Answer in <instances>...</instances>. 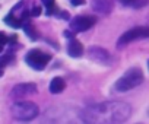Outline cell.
Returning a JSON list of instances; mask_svg holds the SVG:
<instances>
[{
  "mask_svg": "<svg viewBox=\"0 0 149 124\" xmlns=\"http://www.w3.org/2000/svg\"><path fill=\"white\" fill-rule=\"evenodd\" d=\"M2 75H3V72H2V70H0V76H2Z\"/></svg>",
  "mask_w": 149,
  "mask_h": 124,
  "instance_id": "cell-22",
  "label": "cell"
},
{
  "mask_svg": "<svg viewBox=\"0 0 149 124\" xmlns=\"http://www.w3.org/2000/svg\"><path fill=\"white\" fill-rule=\"evenodd\" d=\"M91 5H92V9L95 12L107 15V13H111L114 2L113 0H91Z\"/></svg>",
  "mask_w": 149,
  "mask_h": 124,
  "instance_id": "cell-9",
  "label": "cell"
},
{
  "mask_svg": "<svg viewBox=\"0 0 149 124\" xmlns=\"http://www.w3.org/2000/svg\"><path fill=\"white\" fill-rule=\"evenodd\" d=\"M130 114L132 108L129 104L110 101L85 108L81 117L85 123H124Z\"/></svg>",
  "mask_w": 149,
  "mask_h": 124,
  "instance_id": "cell-1",
  "label": "cell"
},
{
  "mask_svg": "<svg viewBox=\"0 0 149 124\" xmlns=\"http://www.w3.org/2000/svg\"><path fill=\"white\" fill-rule=\"evenodd\" d=\"M38 112H40L38 107L29 101H21V102L13 104V107H12V115L21 121H29V120L35 118L38 115Z\"/></svg>",
  "mask_w": 149,
  "mask_h": 124,
  "instance_id": "cell-3",
  "label": "cell"
},
{
  "mask_svg": "<svg viewBox=\"0 0 149 124\" xmlns=\"http://www.w3.org/2000/svg\"><path fill=\"white\" fill-rule=\"evenodd\" d=\"M120 2L124 5V6H132V3H133V0H120Z\"/></svg>",
  "mask_w": 149,
  "mask_h": 124,
  "instance_id": "cell-20",
  "label": "cell"
},
{
  "mask_svg": "<svg viewBox=\"0 0 149 124\" xmlns=\"http://www.w3.org/2000/svg\"><path fill=\"white\" fill-rule=\"evenodd\" d=\"M143 82V73L139 67H133V69H129L114 85V89L117 92H126V91H130L136 86H139L140 83Z\"/></svg>",
  "mask_w": 149,
  "mask_h": 124,
  "instance_id": "cell-2",
  "label": "cell"
},
{
  "mask_svg": "<svg viewBox=\"0 0 149 124\" xmlns=\"http://www.w3.org/2000/svg\"><path fill=\"white\" fill-rule=\"evenodd\" d=\"M143 38H149V26H136L129 29L120 37V39L117 41V47H124L129 42H133L136 39H143Z\"/></svg>",
  "mask_w": 149,
  "mask_h": 124,
  "instance_id": "cell-5",
  "label": "cell"
},
{
  "mask_svg": "<svg viewBox=\"0 0 149 124\" xmlns=\"http://www.w3.org/2000/svg\"><path fill=\"white\" fill-rule=\"evenodd\" d=\"M13 57L12 55H6V57H2V58H0V67H3V66H6L8 63H9V61L12 60Z\"/></svg>",
  "mask_w": 149,
  "mask_h": 124,
  "instance_id": "cell-16",
  "label": "cell"
},
{
  "mask_svg": "<svg viewBox=\"0 0 149 124\" xmlns=\"http://www.w3.org/2000/svg\"><path fill=\"white\" fill-rule=\"evenodd\" d=\"M2 48H3V45H0V53H2Z\"/></svg>",
  "mask_w": 149,
  "mask_h": 124,
  "instance_id": "cell-21",
  "label": "cell"
},
{
  "mask_svg": "<svg viewBox=\"0 0 149 124\" xmlns=\"http://www.w3.org/2000/svg\"><path fill=\"white\" fill-rule=\"evenodd\" d=\"M64 88H66V83H64V80H63L61 78H54V79L51 80V83H50V92L54 94V95L63 92Z\"/></svg>",
  "mask_w": 149,
  "mask_h": 124,
  "instance_id": "cell-11",
  "label": "cell"
},
{
  "mask_svg": "<svg viewBox=\"0 0 149 124\" xmlns=\"http://www.w3.org/2000/svg\"><path fill=\"white\" fill-rule=\"evenodd\" d=\"M5 22L8 24V25H10V26H13V28H19L21 25H22V22L16 18V16H13L12 13H9L6 18H5Z\"/></svg>",
  "mask_w": 149,
  "mask_h": 124,
  "instance_id": "cell-12",
  "label": "cell"
},
{
  "mask_svg": "<svg viewBox=\"0 0 149 124\" xmlns=\"http://www.w3.org/2000/svg\"><path fill=\"white\" fill-rule=\"evenodd\" d=\"M146 5H149V0H133L132 8H134V9H140V8H145Z\"/></svg>",
  "mask_w": 149,
  "mask_h": 124,
  "instance_id": "cell-14",
  "label": "cell"
},
{
  "mask_svg": "<svg viewBox=\"0 0 149 124\" xmlns=\"http://www.w3.org/2000/svg\"><path fill=\"white\" fill-rule=\"evenodd\" d=\"M37 92V86L34 83H21V85H16L12 92H10V96L12 98H25L28 95H32Z\"/></svg>",
  "mask_w": 149,
  "mask_h": 124,
  "instance_id": "cell-7",
  "label": "cell"
},
{
  "mask_svg": "<svg viewBox=\"0 0 149 124\" xmlns=\"http://www.w3.org/2000/svg\"><path fill=\"white\" fill-rule=\"evenodd\" d=\"M148 69H149V61H148Z\"/></svg>",
  "mask_w": 149,
  "mask_h": 124,
  "instance_id": "cell-23",
  "label": "cell"
},
{
  "mask_svg": "<svg viewBox=\"0 0 149 124\" xmlns=\"http://www.w3.org/2000/svg\"><path fill=\"white\" fill-rule=\"evenodd\" d=\"M8 41H9V38H8L5 34H2V32H0V45H5Z\"/></svg>",
  "mask_w": 149,
  "mask_h": 124,
  "instance_id": "cell-18",
  "label": "cell"
},
{
  "mask_svg": "<svg viewBox=\"0 0 149 124\" xmlns=\"http://www.w3.org/2000/svg\"><path fill=\"white\" fill-rule=\"evenodd\" d=\"M40 13H41V8L40 6H34L31 9V16H40Z\"/></svg>",
  "mask_w": 149,
  "mask_h": 124,
  "instance_id": "cell-17",
  "label": "cell"
},
{
  "mask_svg": "<svg viewBox=\"0 0 149 124\" xmlns=\"http://www.w3.org/2000/svg\"><path fill=\"white\" fill-rule=\"evenodd\" d=\"M24 29H25V32H26L32 39H35V38H37V32L34 31V28H32L31 25H26V24H25V28H24Z\"/></svg>",
  "mask_w": 149,
  "mask_h": 124,
  "instance_id": "cell-15",
  "label": "cell"
},
{
  "mask_svg": "<svg viewBox=\"0 0 149 124\" xmlns=\"http://www.w3.org/2000/svg\"><path fill=\"white\" fill-rule=\"evenodd\" d=\"M42 3L47 9V15H51L54 12V8H56V2L54 0H42Z\"/></svg>",
  "mask_w": 149,
  "mask_h": 124,
  "instance_id": "cell-13",
  "label": "cell"
},
{
  "mask_svg": "<svg viewBox=\"0 0 149 124\" xmlns=\"http://www.w3.org/2000/svg\"><path fill=\"white\" fill-rule=\"evenodd\" d=\"M70 3L73 6H82V5H85V0H70Z\"/></svg>",
  "mask_w": 149,
  "mask_h": 124,
  "instance_id": "cell-19",
  "label": "cell"
},
{
  "mask_svg": "<svg viewBox=\"0 0 149 124\" xmlns=\"http://www.w3.org/2000/svg\"><path fill=\"white\" fill-rule=\"evenodd\" d=\"M89 58L91 60H94V61H98V63H108L110 61V54H108V51L107 50H104V48H101V47H91L89 48Z\"/></svg>",
  "mask_w": 149,
  "mask_h": 124,
  "instance_id": "cell-8",
  "label": "cell"
},
{
  "mask_svg": "<svg viewBox=\"0 0 149 124\" xmlns=\"http://www.w3.org/2000/svg\"><path fill=\"white\" fill-rule=\"evenodd\" d=\"M67 53L70 57H81L84 54V45L76 39V38H70L69 39V45H67Z\"/></svg>",
  "mask_w": 149,
  "mask_h": 124,
  "instance_id": "cell-10",
  "label": "cell"
},
{
  "mask_svg": "<svg viewBox=\"0 0 149 124\" xmlns=\"http://www.w3.org/2000/svg\"><path fill=\"white\" fill-rule=\"evenodd\" d=\"M95 24H97L95 16L81 15V16H76L74 19L70 21V28H72L73 32H85V31L91 29Z\"/></svg>",
  "mask_w": 149,
  "mask_h": 124,
  "instance_id": "cell-6",
  "label": "cell"
},
{
  "mask_svg": "<svg viewBox=\"0 0 149 124\" xmlns=\"http://www.w3.org/2000/svg\"><path fill=\"white\" fill-rule=\"evenodd\" d=\"M50 60H51V55L41 51V50H31L25 55V61L28 63V66L35 69V70H42L48 64Z\"/></svg>",
  "mask_w": 149,
  "mask_h": 124,
  "instance_id": "cell-4",
  "label": "cell"
}]
</instances>
